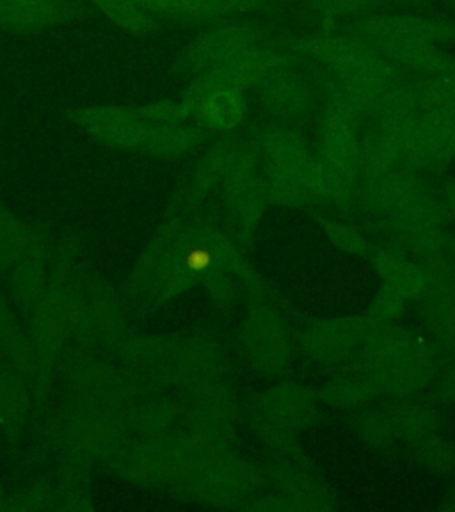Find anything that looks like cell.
<instances>
[{"instance_id":"cell-7","label":"cell","mask_w":455,"mask_h":512,"mask_svg":"<svg viewBox=\"0 0 455 512\" xmlns=\"http://www.w3.org/2000/svg\"><path fill=\"white\" fill-rule=\"evenodd\" d=\"M176 2L194 15L205 16V18L235 15L226 0H176Z\"/></svg>"},{"instance_id":"cell-10","label":"cell","mask_w":455,"mask_h":512,"mask_svg":"<svg viewBox=\"0 0 455 512\" xmlns=\"http://www.w3.org/2000/svg\"><path fill=\"white\" fill-rule=\"evenodd\" d=\"M452 2H454V4H455V0H452Z\"/></svg>"},{"instance_id":"cell-2","label":"cell","mask_w":455,"mask_h":512,"mask_svg":"<svg viewBox=\"0 0 455 512\" xmlns=\"http://www.w3.org/2000/svg\"><path fill=\"white\" fill-rule=\"evenodd\" d=\"M260 38L262 31L255 25H224L216 31L207 32L196 41L189 54V63L198 68L212 70L232 59L240 50L260 45Z\"/></svg>"},{"instance_id":"cell-6","label":"cell","mask_w":455,"mask_h":512,"mask_svg":"<svg viewBox=\"0 0 455 512\" xmlns=\"http://www.w3.org/2000/svg\"><path fill=\"white\" fill-rule=\"evenodd\" d=\"M320 15L328 18H370L376 16L381 0H306Z\"/></svg>"},{"instance_id":"cell-3","label":"cell","mask_w":455,"mask_h":512,"mask_svg":"<svg viewBox=\"0 0 455 512\" xmlns=\"http://www.w3.org/2000/svg\"><path fill=\"white\" fill-rule=\"evenodd\" d=\"M383 54L393 59L399 66H406L415 72L427 75L455 72V59L441 50L440 45L425 41H370Z\"/></svg>"},{"instance_id":"cell-4","label":"cell","mask_w":455,"mask_h":512,"mask_svg":"<svg viewBox=\"0 0 455 512\" xmlns=\"http://www.w3.org/2000/svg\"><path fill=\"white\" fill-rule=\"evenodd\" d=\"M253 88L258 91V95L265 104L271 105L278 111L297 114L308 105V88L303 80L292 73L290 66L280 72L271 73Z\"/></svg>"},{"instance_id":"cell-1","label":"cell","mask_w":455,"mask_h":512,"mask_svg":"<svg viewBox=\"0 0 455 512\" xmlns=\"http://www.w3.org/2000/svg\"><path fill=\"white\" fill-rule=\"evenodd\" d=\"M356 34L368 41L455 43V20L415 15L370 16L356 24Z\"/></svg>"},{"instance_id":"cell-9","label":"cell","mask_w":455,"mask_h":512,"mask_svg":"<svg viewBox=\"0 0 455 512\" xmlns=\"http://www.w3.org/2000/svg\"><path fill=\"white\" fill-rule=\"evenodd\" d=\"M392 2H400V4H413V6H425V0H392Z\"/></svg>"},{"instance_id":"cell-5","label":"cell","mask_w":455,"mask_h":512,"mask_svg":"<svg viewBox=\"0 0 455 512\" xmlns=\"http://www.w3.org/2000/svg\"><path fill=\"white\" fill-rule=\"evenodd\" d=\"M244 112H246L244 96L242 91L237 89L217 91L216 95L210 96L207 104L203 105L205 120L219 128H233L239 125L240 120L244 118Z\"/></svg>"},{"instance_id":"cell-8","label":"cell","mask_w":455,"mask_h":512,"mask_svg":"<svg viewBox=\"0 0 455 512\" xmlns=\"http://www.w3.org/2000/svg\"><path fill=\"white\" fill-rule=\"evenodd\" d=\"M226 2L230 4V8L233 9V13H235V15H239V13H248V11L260 8V6L265 4L267 0H226Z\"/></svg>"}]
</instances>
